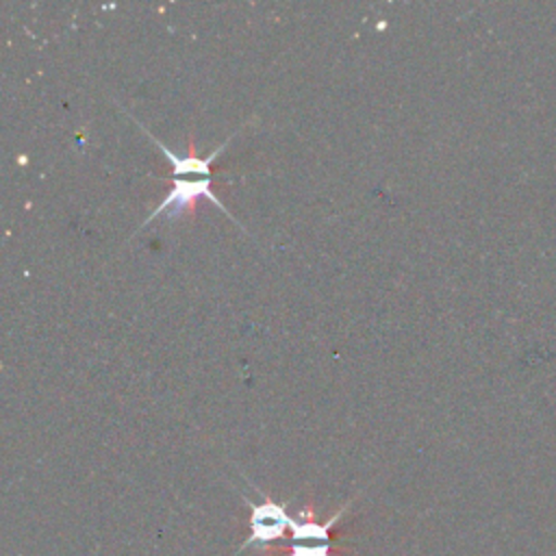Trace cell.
I'll return each instance as SVG.
<instances>
[{"instance_id":"277c9868","label":"cell","mask_w":556,"mask_h":556,"mask_svg":"<svg viewBox=\"0 0 556 556\" xmlns=\"http://www.w3.org/2000/svg\"><path fill=\"white\" fill-rule=\"evenodd\" d=\"M146 130V128H143ZM146 135L150 137V141L154 143V146H159L161 148V152L165 154V159L169 161V165H172V174H174V178H185L187 174H191V176H195V178H208L211 176V163L217 159V154L228 146V141L226 143H222V146H217L208 156H198L195 154V143L193 141H189V150H187V154L185 156H180V154H176V152H172L161 139H156L154 135H150L148 130H146Z\"/></svg>"},{"instance_id":"3957f363","label":"cell","mask_w":556,"mask_h":556,"mask_svg":"<svg viewBox=\"0 0 556 556\" xmlns=\"http://www.w3.org/2000/svg\"><path fill=\"white\" fill-rule=\"evenodd\" d=\"M172 180V189L167 191V195L163 198V202L150 211V215L143 219V226H148L152 219H156L159 215H169V217H178L182 213H193L195 208V200L198 198H208L222 213L230 215L226 211V206L217 200V195L213 193L211 187V176L208 178H169Z\"/></svg>"},{"instance_id":"7a4b0ae2","label":"cell","mask_w":556,"mask_h":556,"mask_svg":"<svg viewBox=\"0 0 556 556\" xmlns=\"http://www.w3.org/2000/svg\"><path fill=\"white\" fill-rule=\"evenodd\" d=\"M345 510H348V504L324 523L315 521L311 506L300 510L289 534L291 536L289 556H332V549H334L332 528L343 517Z\"/></svg>"},{"instance_id":"6da1fadb","label":"cell","mask_w":556,"mask_h":556,"mask_svg":"<svg viewBox=\"0 0 556 556\" xmlns=\"http://www.w3.org/2000/svg\"><path fill=\"white\" fill-rule=\"evenodd\" d=\"M243 502L250 506V519H248L250 534L239 545L235 556L250 549L252 545H256L258 549H271L274 545L287 541L295 517L289 515L285 502H276L267 495H263L261 502H252L248 497H243Z\"/></svg>"}]
</instances>
